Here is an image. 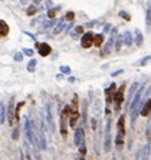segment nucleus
<instances>
[{
  "mask_svg": "<svg viewBox=\"0 0 151 160\" xmlns=\"http://www.w3.org/2000/svg\"><path fill=\"white\" fill-rule=\"evenodd\" d=\"M42 120L45 121V124L49 127L50 133H53V132H55V121H53V113H52V107H50L49 103H46L43 106Z\"/></svg>",
  "mask_w": 151,
  "mask_h": 160,
  "instance_id": "1",
  "label": "nucleus"
},
{
  "mask_svg": "<svg viewBox=\"0 0 151 160\" xmlns=\"http://www.w3.org/2000/svg\"><path fill=\"white\" fill-rule=\"evenodd\" d=\"M124 121H125V116H119L117 123V137H115V143L118 147H122L124 144V137H125V126H124Z\"/></svg>",
  "mask_w": 151,
  "mask_h": 160,
  "instance_id": "2",
  "label": "nucleus"
},
{
  "mask_svg": "<svg viewBox=\"0 0 151 160\" xmlns=\"http://www.w3.org/2000/svg\"><path fill=\"white\" fill-rule=\"evenodd\" d=\"M115 37H117V27H114V29H111V34H109L108 40L105 41V44H104V47L101 50V56L102 57H107L112 52V49H114V41H115Z\"/></svg>",
  "mask_w": 151,
  "mask_h": 160,
  "instance_id": "3",
  "label": "nucleus"
},
{
  "mask_svg": "<svg viewBox=\"0 0 151 160\" xmlns=\"http://www.w3.org/2000/svg\"><path fill=\"white\" fill-rule=\"evenodd\" d=\"M75 144L78 146L81 154L84 156L85 153H86V146H85V132H84V127L82 126L76 127V130H75Z\"/></svg>",
  "mask_w": 151,
  "mask_h": 160,
  "instance_id": "4",
  "label": "nucleus"
},
{
  "mask_svg": "<svg viewBox=\"0 0 151 160\" xmlns=\"http://www.w3.org/2000/svg\"><path fill=\"white\" fill-rule=\"evenodd\" d=\"M69 114H71V104H66L63 107V112L60 114V135L63 137H66L68 135V119H69Z\"/></svg>",
  "mask_w": 151,
  "mask_h": 160,
  "instance_id": "5",
  "label": "nucleus"
},
{
  "mask_svg": "<svg viewBox=\"0 0 151 160\" xmlns=\"http://www.w3.org/2000/svg\"><path fill=\"white\" fill-rule=\"evenodd\" d=\"M23 129H25V135H26V139L27 142L36 147V140H35V136H33V132H32V126H30V119L25 116L23 117Z\"/></svg>",
  "mask_w": 151,
  "mask_h": 160,
  "instance_id": "6",
  "label": "nucleus"
},
{
  "mask_svg": "<svg viewBox=\"0 0 151 160\" xmlns=\"http://www.w3.org/2000/svg\"><path fill=\"white\" fill-rule=\"evenodd\" d=\"M112 146V140H111V119H107V126H105V139H104V152L108 153Z\"/></svg>",
  "mask_w": 151,
  "mask_h": 160,
  "instance_id": "7",
  "label": "nucleus"
},
{
  "mask_svg": "<svg viewBox=\"0 0 151 160\" xmlns=\"http://www.w3.org/2000/svg\"><path fill=\"white\" fill-rule=\"evenodd\" d=\"M124 90H125V84H122V86H121V87H119L117 92H115V95H114V102H115V112H118V110H119L121 103H122V100H124Z\"/></svg>",
  "mask_w": 151,
  "mask_h": 160,
  "instance_id": "8",
  "label": "nucleus"
},
{
  "mask_svg": "<svg viewBox=\"0 0 151 160\" xmlns=\"http://www.w3.org/2000/svg\"><path fill=\"white\" fill-rule=\"evenodd\" d=\"M94 44V33L92 32H85L81 37V46L84 49H89Z\"/></svg>",
  "mask_w": 151,
  "mask_h": 160,
  "instance_id": "9",
  "label": "nucleus"
},
{
  "mask_svg": "<svg viewBox=\"0 0 151 160\" xmlns=\"http://www.w3.org/2000/svg\"><path fill=\"white\" fill-rule=\"evenodd\" d=\"M36 46H38V53L42 57H46L50 55L52 52V47H50L48 43H41V41H36Z\"/></svg>",
  "mask_w": 151,
  "mask_h": 160,
  "instance_id": "10",
  "label": "nucleus"
},
{
  "mask_svg": "<svg viewBox=\"0 0 151 160\" xmlns=\"http://www.w3.org/2000/svg\"><path fill=\"white\" fill-rule=\"evenodd\" d=\"M6 114H7L9 124H10V126H13V124H15V102H13V99H10V102H9Z\"/></svg>",
  "mask_w": 151,
  "mask_h": 160,
  "instance_id": "11",
  "label": "nucleus"
},
{
  "mask_svg": "<svg viewBox=\"0 0 151 160\" xmlns=\"http://www.w3.org/2000/svg\"><path fill=\"white\" fill-rule=\"evenodd\" d=\"M78 119H79V109H72V107H71V114H69V126H71V127H75Z\"/></svg>",
  "mask_w": 151,
  "mask_h": 160,
  "instance_id": "12",
  "label": "nucleus"
},
{
  "mask_svg": "<svg viewBox=\"0 0 151 160\" xmlns=\"http://www.w3.org/2000/svg\"><path fill=\"white\" fill-rule=\"evenodd\" d=\"M115 92H117V84H115V83H112V84L105 90V95H107V103L108 104L114 100V95H115Z\"/></svg>",
  "mask_w": 151,
  "mask_h": 160,
  "instance_id": "13",
  "label": "nucleus"
},
{
  "mask_svg": "<svg viewBox=\"0 0 151 160\" xmlns=\"http://www.w3.org/2000/svg\"><path fill=\"white\" fill-rule=\"evenodd\" d=\"M145 29L147 32H151V4H147V10H145Z\"/></svg>",
  "mask_w": 151,
  "mask_h": 160,
  "instance_id": "14",
  "label": "nucleus"
},
{
  "mask_svg": "<svg viewBox=\"0 0 151 160\" xmlns=\"http://www.w3.org/2000/svg\"><path fill=\"white\" fill-rule=\"evenodd\" d=\"M65 29V17H62V19H59V22H58V24L52 29V34L53 36H56V34H59V33L62 32Z\"/></svg>",
  "mask_w": 151,
  "mask_h": 160,
  "instance_id": "15",
  "label": "nucleus"
},
{
  "mask_svg": "<svg viewBox=\"0 0 151 160\" xmlns=\"http://www.w3.org/2000/svg\"><path fill=\"white\" fill-rule=\"evenodd\" d=\"M133 43H134V40H133L131 33L125 32L124 34H122V44H125L127 47H130V46H133Z\"/></svg>",
  "mask_w": 151,
  "mask_h": 160,
  "instance_id": "16",
  "label": "nucleus"
},
{
  "mask_svg": "<svg viewBox=\"0 0 151 160\" xmlns=\"http://www.w3.org/2000/svg\"><path fill=\"white\" fill-rule=\"evenodd\" d=\"M134 43L138 46V47H141L143 46V43H144V36H143V33H141V30H135V37H134Z\"/></svg>",
  "mask_w": 151,
  "mask_h": 160,
  "instance_id": "17",
  "label": "nucleus"
},
{
  "mask_svg": "<svg viewBox=\"0 0 151 160\" xmlns=\"http://www.w3.org/2000/svg\"><path fill=\"white\" fill-rule=\"evenodd\" d=\"M151 113V97L144 103V106H143V109H141V116H148Z\"/></svg>",
  "mask_w": 151,
  "mask_h": 160,
  "instance_id": "18",
  "label": "nucleus"
},
{
  "mask_svg": "<svg viewBox=\"0 0 151 160\" xmlns=\"http://www.w3.org/2000/svg\"><path fill=\"white\" fill-rule=\"evenodd\" d=\"M7 33H9V24L6 23L4 20L0 19V37L7 36Z\"/></svg>",
  "mask_w": 151,
  "mask_h": 160,
  "instance_id": "19",
  "label": "nucleus"
},
{
  "mask_svg": "<svg viewBox=\"0 0 151 160\" xmlns=\"http://www.w3.org/2000/svg\"><path fill=\"white\" fill-rule=\"evenodd\" d=\"M104 43V34L102 33H98V34H94V46L96 47H101Z\"/></svg>",
  "mask_w": 151,
  "mask_h": 160,
  "instance_id": "20",
  "label": "nucleus"
},
{
  "mask_svg": "<svg viewBox=\"0 0 151 160\" xmlns=\"http://www.w3.org/2000/svg\"><path fill=\"white\" fill-rule=\"evenodd\" d=\"M55 19H52V20H48V22H43V24L41 26V29H39V33H43V30H46V29H49L52 24H55Z\"/></svg>",
  "mask_w": 151,
  "mask_h": 160,
  "instance_id": "21",
  "label": "nucleus"
},
{
  "mask_svg": "<svg viewBox=\"0 0 151 160\" xmlns=\"http://www.w3.org/2000/svg\"><path fill=\"white\" fill-rule=\"evenodd\" d=\"M114 43H115V46H114L115 52H119V50H121V47H122V34H121V36H117Z\"/></svg>",
  "mask_w": 151,
  "mask_h": 160,
  "instance_id": "22",
  "label": "nucleus"
},
{
  "mask_svg": "<svg viewBox=\"0 0 151 160\" xmlns=\"http://www.w3.org/2000/svg\"><path fill=\"white\" fill-rule=\"evenodd\" d=\"M4 119H6V107L3 103H0V124L4 123Z\"/></svg>",
  "mask_w": 151,
  "mask_h": 160,
  "instance_id": "23",
  "label": "nucleus"
},
{
  "mask_svg": "<svg viewBox=\"0 0 151 160\" xmlns=\"http://www.w3.org/2000/svg\"><path fill=\"white\" fill-rule=\"evenodd\" d=\"M23 104H25V102H20V103H17L16 109H15V116H16V120H17V121L20 120V109L23 107Z\"/></svg>",
  "mask_w": 151,
  "mask_h": 160,
  "instance_id": "24",
  "label": "nucleus"
},
{
  "mask_svg": "<svg viewBox=\"0 0 151 160\" xmlns=\"http://www.w3.org/2000/svg\"><path fill=\"white\" fill-rule=\"evenodd\" d=\"M59 9L58 7H52V9H49V10H48V13H46V16L49 17L50 20H52V19H55V17H56V12H58Z\"/></svg>",
  "mask_w": 151,
  "mask_h": 160,
  "instance_id": "25",
  "label": "nucleus"
},
{
  "mask_svg": "<svg viewBox=\"0 0 151 160\" xmlns=\"http://www.w3.org/2000/svg\"><path fill=\"white\" fill-rule=\"evenodd\" d=\"M36 60L35 59H30V62H29V64H27V72L29 73H32V72H35V69H36Z\"/></svg>",
  "mask_w": 151,
  "mask_h": 160,
  "instance_id": "26",
  "label": "nucleus"
},
{
  "mask_svg": "<svg viewBox=\"0 0 151 160\" xmlns=\"http://www.w3.org/2000/svg\"><path fill=\"white\" fill-rule=\"evenodd\" d=\"M78 34H84V27H82V26H76L75 29H74L72 36H74V37H78Z\"/></svg>",
  "mask_w": 151,
  "mask_h": 160,
  "instance_id": "27",
  "label": "nucleus"
},
{
  "mask_svg": "<svg viewBox=\"0 0 151 160\" xmlns=\"http://www.w3.org/2000/svg\"><path fill=\"white\" fill-rule=\"evenodd\" d=\"M86 107H88V104H86V102H85L84 103V110H82V127L86 124Z\"/></svg>",
  "mask_w": 151,
  "mask_h": 160,
  "instance_id": "28",
  "label": "nucleus"
},
{
  "mask_svg": "<svg viewBox=\"0 0 151 160\" xmlns=\"http://www.w3.org/2000/svg\"><path fill=\"white\" fill-rule=\"evenodd\" d=\"M36 12H38V9L32 4V6H29V7H27V10H26V15H27V16H33Z\"/></svg>",
  "mask_w": 151,
  "mask_h": 160,
  "instance_id": "29",
  "label": "nucleus"
},
{
  "mask_svg": "<svg viewBox=\"0 0 151 160\" xmlns=\"http://www.w3.org/2000/svg\"><path fill=\"white\" fill-rule=\"evenodd\" d=\"M118 16L122 17V19H125L127 22H130V20H131V16H130V15H128L127 12H124V10H121V12L118 13Z\"/></svg>",
  "mask_w": 151,
  "mask_h": 160,
  "instance_id": "30",
  "label": "nucleus"
},
{
  "mask_svg": "<svg viewBox=\"0 0 151 160\" xmlns=\"http://www.w3.org/2000/svg\"><path fill=\"white\" fill-rule=\"evenodd\" d=\"M148 63H151V56H145L141 59V62H140V66H147Z\"/></svg>",
  "mask_w": 151,
  "mask_h": 160,
  "instance_id": "31",
  "label": "nucleus"
},
{
  "mask_svg": "<svg viewBox=\"0 0 151 160\" xmlns=\"http://www.w3.org/2000/svg\"><path fill=\"white\" fill-rule=\"evenodd\" d=\"M22 53H23L25 56H27V57H33V55H35V52L32 50V49H23Z\"/></svg>",
  "mask_w": 151,
  "mask_h": 160,
  "instance_id": "32",
  "label": "nucleus"
},
{
  "mask_svg": "<svg viewBox=\"0 0 151 160\" xmlns=\"http://www.w3.org/2000/svg\"><path fill=\"white\" fill-rule=\"evenodd\" d=\"M19 130H20L19 127L13 129V133H12V139H13V140H17V139H19Z\"/></svg>",
  "mask_w": 151,
  "mask_h": 160,
  "instance_id": "33",
  "label": "nucleus"
},
{
  "mask_svg": "<svg viewBox=\"0 0 151 160\" xmlns=\"http://www.w3.org/2000/svg\"><path fill=\"white\" fill-rule=\"evenodd\" d=\"M65 19L69 20V22H72V20L75 19V13H74V12H68L66 15H65Z\"/></svg>",
  "mask_w": 151,
  "mask_h": 160,
  "instance_id": "34",
  "label": "nucleus"
},
{
  "mask_svg": "<svg viewBox=\"0 0 151 160\" xmlns=\"http://www.w3.org/2000/svg\"><path fill=\"white\" fill-rule=\"evenodd\" d=\"M25 150H26V160H32V156L29 153V144H27V142L25 143Z\"/></svg>",
  "mask_w": 151,
  "mask_h": 160,
  "instance_id": "35",
  "label": "nucleus"
},
{
  "mask_svg": "<svg viewBox=\"0 0 151 160\" xmlns=\"http://www.w3.org/2000/svg\"><path fill=\"white\" fill-rule=\"evenodd\" d=\"M38 150H39V149L33 146V156H35V159H36V160H42V157H41V154H39V152H38Z\"/></svg>",
  "mask_w": 151,
  "mask_h": 160,
  "instance_id": "36",
  "label": "nucleus"
},
{
  "mask_svg": "<svg viewBox=\"0 0 151 160\" xmlns=\"http://www.w3.org/2000/svg\"><path fill=\"white\" fill-rule=\"evenodd\" d=\"M13 59H15V62H22L23 60V53H16Z\"/></svg>",
  "mask_w": 151,
  "mask_h": 160,
  "instance_id": "37",
  "label": "nucleus"
},
{
  "mask_svg": "<svg viewBox=\"0 0 151 160\" xmlns=\"http://www.w3.org/2000/svg\"><path fill=\"white\" fill-rule=\"evenodd\" d=\"M148 154H150V144H147V147H145V150H144V156L143 159L147 160V157H148Z\"/></svg>",
  "mask_w": 151,
  "mask_h": 160,
  "instance_id": "38",
  "label": "nucleus"
},
{
  "mask_svg": "<svg viewBox=\"0 0 151 160\" xmlns=\"http://www.w3.org/2000/svg\"><path fill=\"white\" fill-rule=\"evenodd\" d=\"M60 72L65 73V74H69V73H71V69H69L68 66H60Z\"/></svg>",
  "mask_w": 151,
  "mask_h": 160,
  "instance_id": "39",
  "label": "nucleus"
},
{
  "mask_svg": "<svg viewBox=\"0 0 151 160\" xmlns=\"http://www.w3.org/2000/svg\"><path fill=\"white\" fill-rule=\"evenodd\" d=\"M109 30H111V24H105V26H104V32H102V34L109 32Z\"/></svg>",
  "mask_w": 151,
  "mask_h": 160,
  "instance_id": "40",
  "label": "nucleus"
},
{
  "mask_svg": "<svg viewBox=\"0 0 151 160\" xmlns=\"http://www.w3.org/2000/svg\"><path fill=\"white\" fill-rule=\"evenodd\" d=\"M124 73V70L121 69V70H117V72H114L112 73V77H115V76H119V74H122Z\"/></svg>",
  "mask_w": 151,
  "mask_h": 160,
  "instance_id": "41",
  "label": "nucleus"
},
{
  "mask_svg": "<svg viewBox=\"0 0 151 160\" xmlns=\"http://www.w3.org/2000/svg\"><path fill=\"white\" fill-rule=\"evenodd\" d=\"M95 24H96V22H88V23H86V26H88V27H94Z\"/></svg>",
  "mask_w": 151,
  "mask_h": 160,
  "instance_id": "42",
  "label": "nucleus"
},
{
  "mask_svg": "<svg viewBox=\"0 0 151 160\" xmlns=\"http://www.w3.org/2000/svg\"><path fill=\"white\" fill-rule=\"evenodd\" d=\"M17 160H25V154H23V152L20 150V156H19V159Z\"/></svg>",
  "mask_w": 151,
  "mask_h": 160,
  "instance_id": "43",
  "label": "nucleus"
},
{
  "mask_svg": "<svg viewBox=\"0 0 151 160\" xmlns=\"http://www.w3.org/2000/svg\"><path fill=\"white\" fill-rule=\"evenodd\" d=\"M46 6H48L49 9H52V6H53V3H52L50 0H48V1H46Z\"/></svg>",
  "mask_w": 151,
  "mask_h": 160,
  "instance_id": "44",
  "label": "nucleus"
},
{
  "mask_svg": "<svg viewBox=\"0 0 151 160\" xmlns=\"http://www.w3.org/2000/svg\"><path fill=\"white\" fill-rule=\"evenodd\" d=\"M20 1H22V4H25V3H27L29 0H20Z\"/></svg>",
  "mask_w": 151,
  "mask_h": 160,
  "instance_id": "45",
  "label": "nucleus"
},
{
  "mask_svg": "<svg viewBox=\"0 0 151 160\" xmlns=\"http://www.w3.org/2000/svg\"><path fill=\"white\" fill-rule=\"evenodd\" d=\"M38 1H41V0H35V3H38Z\"/></svg>",
  "mask_w": 151,
  "mask_h": 160,
  "instance_id": "46",
  "label": "nucleus"
}]
</instances>
